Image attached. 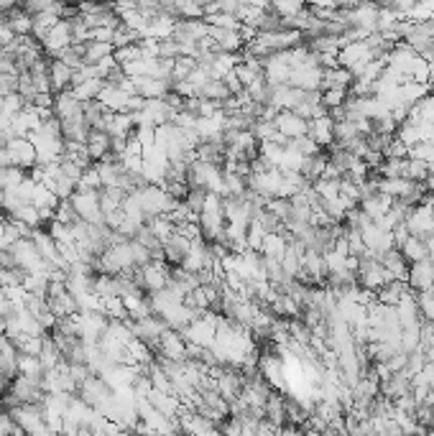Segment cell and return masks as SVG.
Segmentation results:
<instances>
[{"label": "cell", "instance_id": "13", "mask_svg": "<svg viewBox=\"0 0 434 436\" xmlns=\"http://www.w3.org/2000/svg\"><path fill=\"white\" fill-rule=\"evenodd\" d=\"M130 92L128 90H123V87H115V85H108L105 82V87L100 90L98 100L105 105V108L110 110V113H125L130 105Z\"/></svg>", "mask_w": 434, "mask_h": 436}, {"label": "cell", "instance_id": "43", "mask_svg": "<svg viewBox=\"0 0 434 436\" xmlns=\"http://www.w3.org/2000/svg\"><path fill=\"white\" fill-rule=\"evenodd\" d=\"M355 3H361V0H330L332 8H353Z\"/></svg>", "mask_w": 434, "mask_h": 436}, {"label": "cell", "instance_id": "41", "mask_svg": "<svg viewBox=\"0 0 434 436\" xmlns=\"http://www.w3.org/2000/svg\"><path fill=\"white\" fill-rule=\"evenodd\" d=\"M383 156H393V158H406L409 156V145L404 143V140H398L396 135H393L388 143H386L383 148Z\"/></svg>", "mask_w": 434, "mask_h": 436}, {"label": "cell", "instance_id": "17", "mask_svg": "<svg viewBox=\"0 0 434 436\" xmlns=\"http://www.w3.org/2000/svg\"><path fill=\"white\" fill-rule=\"evenodd\" d=\"M110 143H113V138L108 130H90V135H87V140H85V148H87V153H90L92 161L98 164V161L110 156Z\"/></svg>", "mask_w": 434, "mask_h": 436}, {"label": "cell", "instance_id": "2", "mask_svg": "<svg viewBox=\"0 0 434 436\" xmlns=\"http://www.w3.org/2000/svg\"><path fill=\"white\" fill-rule=\"evenodd\" d=\"M406 227H409L411 235L416 237H427L434 232V209H432V192L427 194V199L419 202V204L409 207L406 212Z\"/></svg>", "mask_w": 434, "mask_h": 436}, {"label": "cell", "instance_id": "45", "mask_svg": "<svg viewBox=\"0 0 434 436\" xmlns=\"http://www.w3.org/2000/svg\"><path fill=\"white\" fill-rule=\"evenodd\" d=\"M432 209H434V194H432Z\"/></svg>", "mask_w": 434, "mask_h": 436}, {"label": "cell", "instance_id": "21", "mask_svg": "<svg viewBox=\"0 0 434 436\" xmlns=\"http://www.w3.org/2000/svg\"><path fill=\"white\" fill-rule=\"evenodd\" d=\"M108 113H110V110L105 108L100 100H87L85 110H82V115H85V123L90 130H105V125H108Z\"/></svg>", "mask_w": 434, "mask_h": 436}, {"label": "cell", "instance_id": "8", "mask_svg": "<svg viewBox=\"0 0 434 436\" xmlns=\"http://www.w3.org/2000/svg\"><path fill=\"white\" fill-rule=\"evenodd\" d=\"M72 41H74V38H72V26H69V21L61 19L59 24L51 26L49 33H46V36L41 38V46L46 48V54H49L51 59H54V56L59 54L61 48H67Z\"/></svg>", "mask_w": 434, "mask_h": 436}, {"label": "cell", "instance_id": "33", "mask_svg": "<svg viewBox=\"0 0 434 436\" xmlns=\"http://www.w3.org/2000/svg\"><path fill=\"white\" fill-rule=\"evenodd\" d=\"M77 189H85V192H98V189H103V182H100L98 164L87 166V169L82 171L80 182H77Z\"/></svg>", "mask_w": 434, "mask_h": 436}, {"label": "cell", "instance_id": "30", "mask_svg": "<svg viewBox=\"0 0 434 436\" xmlns=\"http://www.w3.org/2000/svg\"><path fill=\"white\" fill-rule=\"evenodd\" d=\"M404 176L411 179L416 184H424L429 176V164L427 161H419V158H406V166H404Z\"/></svg>", "mask_w": 434, "mask_h": 436}, {"label": "cell", "instance_id": "34", "mask_svg": "<svg viewBox=\"0 0 434 436\" xmlns=\"http://www.w3.org/2000/svg\"><path fill=\"white\" fill-rule=\"evenodd\" d=\"M348 97H350V90H340V87H330V90H322V105H324V110L343 108Z\"/></svg>", "mask_w": 434, "mask_h": 436}, {"label": "cell", "instance_id": "25", "mask_svg": "<svg viewBox=\"0 0 434 436\" xmlns=\"http://www.w3.org/2000/svg\"><path fill=\"white\" fill-rule=\"evenodd\" d=\"M271 13H276L281 21L299 16L301 11H306V0H271Z\"/></svg>", "mask_w": 434, "mask_h": 436}, {"label": "cell", "instance_id": "14", "mask_svg": "<svg viewBox=\"0 0 434 436\" xmlns=\"http://www.w3.org/2000/svg\"><path fill=\"white\" fill-rule=\"evenodd\" d=\"M406 393H411V375L406 370H398V373H393L391 378L381 380V395H383V398L396 400Z\"/></svg>", "mask_w": 434, "mask_h": 436}, {"label": "cell", "instance_id": "1", "mask_svg": "<svg viewBox=\"0 0 434 436\" xmlns=\"http://www.w3.org/2000/svg\"><path fill=\"white\" fill-rule=\"evenodd\" d=\"M371 59H376V54L366 38H363V41H348L345 46H340V51H337V64H340V67H348L350 72H353V77H358L361 69L366 67Z\"/></svg>", "mask_w": 434, "mask_h": 436}, {"label": "cell", "instance_id": "24", "mask_svg": "<svg viewBox=\"0 0 434 436\" xmlns=\"http://www.w3.org/2000/svg\"><path fill=\"white\" fill-rule=\"evenodd\" d=\"M103 87H105L103 77H90V79L77 82V85H72L69 90L74 92V97H77V100L87 103V100H98V95H100V90H103Z\"/></svg>", "mask_w": 434, "mask_h": 436}, {"label": "cell", "instance_id": "22", "mask_svg": "<svg viewBox=\"0 0 434 436\" xmlns=\"http://www.w3.org/2000/svg\"><path fill=\"white\" fill-rule=\"evenodd\" d=\"M353 72L348 67H330L322 72V90H330V87H340V90H350L353 87Z\"/></svg>", "mask_w": 434, "mask_h": 436}, {"label": "cell", "instance_id": "19", "mask_svg": "<svg viewBox=\"0 0 434 436\" xmlns=\"http://www.w3.org/2000/svg\"><path fill=\"white\" fill-rule=\"evenodd\" d=\"M72 74L74 69L69 67L67 61L51 59L49 61V79H51V92H61L72 87Z\"/></svg>", "mask_w": 434, "mask_h": 436}, {"label": "cell", "instance_id": "44", "mask_svg": "<svg viewBox=\"0 0 434 436\" xmlns=\"http://www.w3.org/2000/svg\"><path fill=\"white\" fill-rule=\"evenodd\" d=\"M424 187H427V192L434 194V166L429 169V176H427V182H424Z\"/></svg>", "mask_w": 434, "mask_h": 436}, {"label": "cell", "instance_id": "11", "mask_svg": "<svg viewBox=\"0 0 434 436\" xmlns=\"http://www.w3.org/2000/svg\"><path fill=\"white\" fill-rule=\"evenodd\" d=\"M358 207L368 214V219H378L393 207V197H388L386 192H378V189H376V192L363 194V199L358 202Z\"/></svg>", "mask_w": 434, "mask_h": 436}, {"label": "cell", "instance_id": "4", "mask_svg": "<svg viewBox=\"0 0 434 436\" xmlns=\"http://www.w3.org/2000/svg\"><path fill=\"white\" fill-rule=\"evenodd\" d=\"M69 202L74 204L80 219L85 222H103V202H100V189L98 192H85V189H77V192L69 197Z\"/></svg>", "mask_w": 434, "mask_h": 436}, {"label": "cell", "instance_id": "36", "mask_svg": "<svg viewBox=\"0 0 434 436\" xmlns=\"http://www.w3.org/2000/svg\"><path fill=\"white\" fill-rule=\"evenodd\" d=\"M26 169H19V166H6V169L0 171V184L6 189H16L21 182L26 179Z\"/></svg>", "mask_w": 434, "mask_h": 436}, {"label": "cell", "instance_id": "3", "mask_svg": "<svg viewBox=\"0 0 434 436\" xmlns=\"http://www.w3.org/2000/svg\"><path fill=\"white\" fill-rule=\"evenodd\" d=\"M6 156L11 166H19V169H26V171H29L31 166L38 164L36 145H33V140H31L29 135H16V138L8 140Z\"/></svg>", "mask_w": 434, "mask_h": 436}, {"label": "cell", "instance_id": "32", "mask_svg": "<svg viewBox=\"0 0 434 436\" xmlns=\"http://www.w3.org/2000/svg\"><path fill=\"white\" fill-rule=\"evenodd\" d=\"M289 148H294V151H299L301 156H317V153H322V145L314 143L309 135H299V138H289Z\"/></svg>", "mask_w": 434, "mask_h": 436}, {"label": "cell", "instance_id": "23", "mask_svg": "<svg viewBox=\"0 0 434 436\" xmlns=\"http://www.w3.org/2000/svg\"><path fill=\"white\" fill-rule=\"evenodd\" d=\"M263 411H266V418H269L271 424L279 426V431H281V426L286 424V398H284L281 393H274V390H271Z\"/></svg>", "mask_w": 434, "mask_h": 436}, {"label": "cell", "instance_id": "29", "mask_svg": "<svg viewBox=\"0 0 434 436\" xmlns=\"http://www.w3.org/2000/svg\"><path fill=\"white\" fill-rule=\"evenodd\" d=\"M324 166H327V158L324 156H306L304 158V164H301V174H304V179L306 182H317L319 176L324 174Z\"/></svg>", "mask_w": 434, "mask_h": 436}, {"label": "cell", "instance_id": "20", "mask_svg": "<svg viewBox=\"0 0 434 436\" xmlns=\"http://www.w3.org/2000/svg\"><path fill=\"white\" fill-rule=\"evenodd\" d=\"M409 284L406 281H398V279H391L388 284H383L378 291H376V299H378L381 303H388V306H396L401 299L409 294Z\"/></svg>", "mask_w": 434, "mask_h": 436}, {"label": "cell", "instance_id": "9", "mask_svg": "<svg viewBox=\"0 0 434 436\" xmlns=\"http://www.w3.org/2000/svg\"><path fill=\"white\" fill-rule=\"evenodd\" d=\"M258 370H261V375L269 380L271 388H279V390H286V370H284V363L276 355L266 352L258 358Z\"/></svg>", "mask_w": 434, "mask_h": 436}, {"label": "cell", "instance_id": "7", "mask_svg": "<svg viewBox=\"0 0 434 436\" xmlns=\"http://www.w3.org/2000/svg\"><path fill=\"white\" fill-rule=\"evenodd\" d=\"M274 123H276V130L281 135H286V138H299V135L309 133V120L296 115L294 110H279Z\"/></svg>", "mask_w": 434, "mask_h": 436}, {"label": "cell", "instance_id": "15", "mask_svg": "<svg viewBox=\"0 0 434 436\" xmlns=\"http://www.w3.org/2000/svg\"><path fill=\"white\" fill-rule=\"evenodd\" d=\"M378 261L383 263L386 273H388V279L406 281V276H409V261H406L404 253H401V250H398V248L386 250V253L381 255Z\"/></svg>", "mask_w": 434, "mask_h": 436}, {"label": "cell", "instance_id": "39", "mask_svg": "<svg viewBox=\"0 0 434 436\" xmlns=\"http://www.w3.org/2000/svg\"><path fill=\"white\" fill-rule=\"evenodd\" d=\"M26 108V100L21 97V92H11V95L3 97V110L0 113H6V115H19L21 110Z\"/></svg>", "mask_w": 434, "mask_h": 436}, {"label": "cell", "instance_id": "18", "mask_svg": "<svg viewBox=\"0 0 434 436\" xmlns=\"http://www.w3.org/2000/svg\"><path fill=\"white\" fill-rule=\"evenodd\" d=\"M190 242L184 235H179V232H174L169 240L164 242V261L169 263V266H182L184 255L190 253Z\"/></svg>", "mask_w": 434, "mask_h": 436}, {"label": "cell", "instance_id": "10", "mask_svg": "<svg viewBox=\"0 0 434 436\" xmlns=\"http://www.w3.org/2000/svg\"><path fill=\"white\" fill-rule=\"evenodd\" d=\"M225 110H217L215 115H200L197 118V133H200V140H222V133H225Z\"/></svg>", "mask_w": 434, "mask_h": 436}, {"label": "cell", "instance_id": "28", "mask_svg": "<svg viewBox=\"0 0 434 436\" xmlns=\"http://www.w3.org/2000/svg\"><path fill=\"white\" fill-rule=\"evenodd\" d=\"M113 51H115V46H113V43L95 41V38H90V41H85V64H98L100 59L110 56Z\"/></svg>", "mask_w": 434, "mask_h": 436}, {"label": "cell", "instance_id": "6", "mask_svg": "<svg viewBox=\"0 0 434 436\" xmlns=\"http://www.w3.org/2000/svg\"><path fill=\"white\" fill-rule=\"evenodd\" d=\"M406 284L411 291H427L434 289V261L432 258H422V261L409 263V276H406Z\"/></svg>", "mask_w": 434, "mask_h": 436}, {"label": "cell", "instance_id": "40", "mask_svg": "<svg viewBox=\"0 0 434 436\" xmlns=\"http://www.w3.org/2000/svg\"><path fill=\"white\" fill-rule=\"evenodd\" d=\"M133 138L138 140V143L143 145V148H148V145H153L156 143V128L153 125H135V130H133Z\"/></svg>", "mask_w": 434, "mask_h": 436}, {"label": "cell", "instance_id": "35", "mask_svg": "<svg viewBox=\"0 0 434 436\" xmlns=\"http://www.w3.org/2000/svg\"><path fill=\"white\" fill-rule=\"evenodd\" d=\"M414 294H416V303H419V314H422V319L434 321V289L414 291Z\"/></svg>", "mask_w": 434, "mask_h": 436}, {"label": "cell", "instance_id": "5", "mask_svg": "<svg viewBox=\"0 0 434 436\" xmlns=\"http://www.w3.org/2000/svg\"><path fill=\"white\" fill-rule=\"evenodd\" d=\"M187 347L190 345H187V339H184V334L179 332V329L166 327L159 337L156 352L164 355V358H169V360H187Z\"/></svg>", "mask_w": 434, "mask_h": 436}, {"label": "cell", "instance_id": "38", "mask_svg": "<svg viewBox=\"0 0 434 436\" xmlns=\"http://www.w3.org/2000/svg\"><path fill=\"white\" fill-rule=\"evenodd\" d=\"M54 219H59V222H64V224H74V222H80V214H77L72 202L61 199L59 207H56V212H54Z\"/></svg>", "mask_w": 434, "mask_h": 436}, {"label": "cell", "instance_id": "37", "mask_svg": "<svg viewBox=\"0 0 434 436\" xmlns=\"http://www.w3.org/2000/svg\"><path fill=\"white\" fill-rule=\"evenodd\" d=\"M314 192L319 194V199H332L340 194V179H317L314 182Z\"/></svg>", "mask_w": 434, "mask_h": 436}, {"label": "cell", "instance_id": "27", "mask_svg": "<svg viewBox=\"0 0 434 436\" xmlns=\"http://www.w3.org/2000/svg\"><path fill=\"white\" fill-rule=\"evenodd\" d=\"M232 92L227 90V85L222 82V79H207L202 85V90H200V97H205V100H212V103H225L227 97H230Z\"/></svg>", "mask_w": 434, "mask_h": 436}, {"label": "cell", "instance_id": "26", "mask_svg": "<svg viewBox=\"0 0 434 436\" xmlns=\"http://www.w3.org/2000/svg\"><path fill=\"white\" fill-rule=\"evenodd\" d=\"M401 253H404V258L409 263H416L422 261V258H427L429 250H427V242H424V237H416V235H409L404 240V245H401Z\"/></svg>", "mask_w": 434, "mask_h": 436}, {"label": "cell", "instance_id": "16", "mask_svg": "<svg viewBox=\"0 0 434 436\" xmlns=\"http://www.w3.org/2000/svg\"><path fill=\"white\" fill-rule=\"evenodd\" d=\"M105 130L113 138H130L135 130L133 113L130 110H125V113H108V125H105Z\"/></svg>", "mask_w": 434, "mask_h": 436}, {"label": "cell", "instance_id": "42", "mask_svg": "<svg viewBox=\"0 0 434 436\" xmlns=\"http://www.w3.org/2000/svg\"><path fill=\"white\" fill-rule=\"evenodd\" d=\"M16 38V33H13V28L6 24V21H0V48H6L8 43Z\"/></svg>", "mask_w": 434, "mask_h": 436}, {"label": "cell", "instance_id": "12", "mask_svg": "<svg viewBox=\"0 0 434 436\" xmlns=\"http://www.w3.org/2000/svg\"><path fill=\"white\" fill-rule=\"evenodd\" d=\"M309 138L314 143H319L322 148H330L335 143V120L330 118V113H324V115H317L309 120Z\"/></svg>", "mask_w": 434, "mask_h": 436}, {"label": "cell", "instance_id": "31", "mask_svg": "<svg viewBox=\"0 0 434 436\" xmlns=\"http://www.w3.org/2000/svg\"><path fill=\"white\" fill-rule=\"evenodd\" d=\"M266 224L261 222V219L253 217L251 224H248V232H245V240H248V248L251 250H258L261 253V245H263V237H266Z\"/></svg>", "mask_w": 434, "mask_h": 436}]
</instances>
